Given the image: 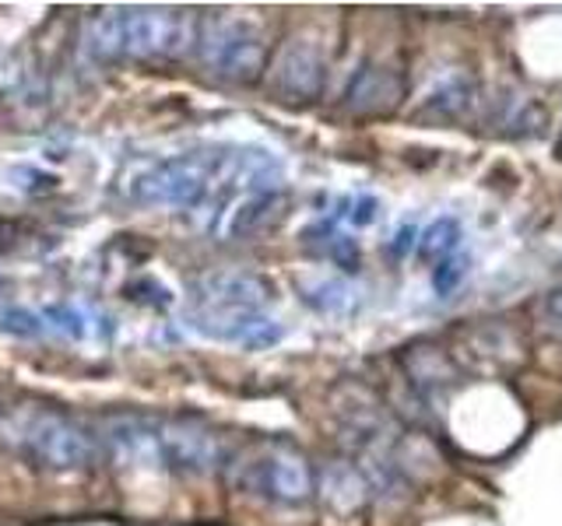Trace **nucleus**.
Segmentation results:
<instances>
[{"label":"nucleus","mask_w":562,"mask_h":526,"mask_svg":"<svg viewBox=\"0 0 562 526\" xmlns=\"http://www.w3.org/2000/svg\"><path fill=\"white\" fill-rule=\"evenodd\" d=\"M14 450L39 470L71 474V470L91 467V460H96V439H91L82 425L64 418V414L33 411L14 428Z\"/></svg>","instance_id":"1"},{"label":"nucleus","mask_w":562,"mask_h":526,"mask_svg":"<svg viewBox=\"0 0 562 526\" xmlns=\"http://www.w3.org/2000/svg\"><path fill=\"white\" fill-rule=\"evenodd\" d=\"M194 46L208 74L225 85H257L268 71V46L243 22L215 19L208 25H197Z\"/></svg>","instance_id":"2"},{"label":"nucleus","mask_w":562,"mask_h":526,"mask_svg":"<svg viewBox=\"0 0 562 526\" xmlns=\"http://www.w3.org/2000/svg\"><path fill=\"white\" fill-rule=\"evenodd\" d=\"M197 42V19L183 8H123V46L134 60H176Z\"/></svg>","instance_id":"3"},{"label":"nucleus","mask_w":562,"mask_h":526,"mask_svg":"<svg viewBox=\"0 0 562 526\" xmlns=\"http://www.w3.org/2000/svg\"><path fill=\"white\" fill-rule=\"evenodd\" d=\"M215 155H176L151 166L131 183V200L140 207H194L211 186Z\"/></svg>","instance_id":"4"},{"label":"nucleus","mask_w":562,"mask_h":526,"mask_svg":"<svg viewBox=\"0 0 562 526\" xmlns=\"http://www.w3.org/2000/svg\"><path fill=\"white\" fill-rule=\"evenodd\" d=\"M159 456L169 470L186 477H205L222 464V439L200 418L176 414L159 428Z\"/></svg>","instance_id":"5"},{"label":"nucleus","mask_w":562,"mask_h":526,"mask_svg":"<svg viewBox=\"0 0 562 526\" xmlns=\"http://www.w3.org/2000/svg\"><path fill=\"white\" fill-rule=\"evenodd\" d=\"M323 77H327V60L320 53V46L314 39H289L271 68V88L281 102L303 106L314 102L323 91Z\"/></svg>","instance_id":"6"},{"label":"nucleus","mask_w":562,"mask_h":526,"mask_svg":"<svg viewBox=\"0 0 562 526\" xmlns=\"http://www.w3.org/2000/svg\"><path fill=\"white\" fill-rule=\"evenodd\" d=\"M246 488H257L274 502L300 505L314 496L317 481H314V467L306 464V456H300L295 450H271L254 464Z\"/></svg>","instance_id":"7"},{"label":"nucleus","mask_w":562,"mask_h":526,"mask_svg":"<svg viewBox=\"0 0 562 526\" xmlns=\"http://www.w3.org/2000/svg\"><path fill=\"white\" fill-rule=\"evenodd\" d=\"M194 330L211 341H229L246 351H260L281 341V327L249 309H200L194 316Z\"/></svg>","instance_id":"8"},{"label":"nucleus","mask_w":562,"mask_h":526,"mask_svg":"<svg viewBox=\"0 0 562 526\" xmlns=\"http://www.w3.org/2000/svg\"><path fill=\"white\" fill-rule=\"evenodd\" d=\"M102 439L109 456L120 467H151L162 464L159 456V425H151L140 414H120L102 425Z\"/></svg>","instance_id":"9"},{"label":"nucleus","mask_w":562,"mask_h":526,"mask_svg":"<svg viewBox=\"0 0 562 526\" xmlns=\"http://www.w3.org/2000/svg\"><path fill=\"white\" fill-rule=\"evenodd\" d=\"M205 309H249L257 313L271 298V284L249 270H215L197 281Z\"/></svg>","instance_id":"10"},{"label":"nucleus","mask_w":562,"mask_h":526,"mask_svg":"<svg viewBox=\"0 0 562 526\" xmlns=\"http://www.w3.org/2000/svg\"><path fill=\"white\" fill-rule=\"evenodd\" d=\"M349 109L358 117H380L390 113L404 99V82L398 71L377 68V63H366L363 71L352 77L349 85Z\"/></svg>","instance_id":"11"},{"label":"nucleus","mask_w":562,"mask_h":526,"mask_svg":"<svg viewBox=\"0 0 562 526\" xmlns=\"http://www.w3.org/2000/svg\"><path fill=\"white\" fill-rule=\"evenodd\" d=\"M85 50L96 63H113L127 57L123 46V8H102L85 22Z\"/></svg>","instance_id":"12"},{"label":"nucleus","mask_w":562,"mask_h":526,"mask_svg":"<svg viewBox=\"0 0 562 526\" xmlns=\"http://www.w3.org/2000/svg\"><path fill=\"white\" fill-rule=\"evenodd\" d=\"M281 204H285V197H281V189H268V194H249V197L236 207V215H232V221H229V235H232V238H249V235H257L260 229H268Z\"/></svg>","instance_id":"13"},{"label":"nucleus","mask_w":562,"mask_h":526,"mask_svg":"<svg viewBox=\"0 0 562 526\" xmlns=\"http://www.w3.org/2000/svg\"><path fill=\"white\" fill-rule=\"evenodd\" d=\"M461 253V221L457 218H440L422 232L418 238V257L422 260H447Z\"/></svg>","instance_id":"14"},{"label":"nucleus","mask_w":562,"mask_h":526,"mask_svg":"<svg viewBox=\"0 0 562 526\" xmlns=\"http://www.w3.org/2000/svg\"><path fill=\"white\" fill-rule=\"evenodd\" d=\"M323 491H327V499H331L338 509H345V513H352V509L366 502V481L358 477L355 467H331L327 470Z\"/></svg>","instance_id":"15"},{"label":"nucleus","mask_w":562,"mask_h":526,"mask_svg":"<svg viewBox=\"0 0 562 526\" xmlns=\"http://www.w3.org/2000/svg\"><path fill=\"white\" fill-rule=\"evenodd\" d=\"M306 302H309L314 309H320V313L338 316V313L349 309L352 292H349L341 281H323V284H317V289H306Z\"/></svg>","instance_id":"16"},{"label":"nucleus","mask_w":562,"mask_h":526,"mask_svg":"<svg viewBox=\"0 0 562 526\" xmlns=\"http://www.w3.org/2000/svg\"><path fill=\"white\" fill-rule=\"evenodd\" d=\"M467 274V257L464 253H454V257H447L440 260V267H436V274H432V284H436V295H450V292H457V284L464 281Z\"/></svg>","instance_id":"17"},{"label":"nucleus","mask_w":562,"mask_h":526,"mask_svg":"<svg viewBox=\"0 0 562 526\" xmlns=\"http://www.w3.org/2000/svg\"><path fill=\"white\" fill-rule=\"evenodd\" d=\"M0 330L4 333H14V338H39L42 333V323H39V316L36 313H28V309H4L0 313Z\"/></svg>","instance_id":"18"},{"label":"nucleus","mask_w":562,"mask_h":526,"mask_svg":"<svg viewBox=\"0 0 562 526\" xmlns=\"http://www.w3.org/2000/svg\"><path fill=\"white\" fill-rule=\"evenodd\" d=\"M327 257H331L341 270H349V274H355L358 270V246H355V238L349 235H338V232H327Z\"/></svg>","instance_id":"19"},{"label":"nucleus","mask_w":562,"mask_h":526,"mask_svg":"<svg viewBox=\"0 0 562 526\" xmlns=\"http://www.w3.org/2000/svg\"><path fill=\"white\" fill-rule=\"evenodd\" d=\"M46 320L57 323L64 333H71V338H85V320H82V313H74L68 306H50L46 309Z\"/></svg>","instance_id":"20"},{"label":"nucleus","mask_w":562,"mask_h":526,"mask_svg":"<svg viewBox=\"0 0 562 526\" xmlns=\"http://www.w3.org/2000/svg\"><path fill=\"white\" fill-rule=\"evenodd\" d=\"M377 215H380V200L377 197H355L352 200V211H349L352 225L366 229V225H372V221H377Z\"/></svg>","instance_id":"21"},{"label":"nucleus","mask_w":562,"mask_h":526,"mask_svg":"<svg viewBox=\"0 0 562 526\" xmlns=\"http://www.w3.org/2000/svg\"><path fill=\"white\" fill-rule=\"evenodd\" d=\"M412 243H415V229L408 225V229H401V232H398V243L390 246V253H394V257H404V253L412 249Z\"/></svg>","instance_id":"22"}]
</instances>
